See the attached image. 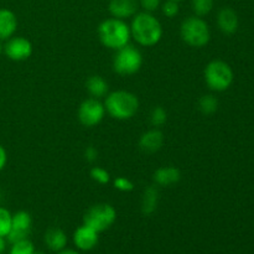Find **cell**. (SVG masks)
Listing matches in <instances>:
<instances>
[{
  "mask_svg": "<svg viewBox=\"0 0 254 254\" xmlns=\"http://www.w3.org/2000/svg\"><path fill=\"white\" fill-rule=\"evenodd\" d=\"M57 254H81V253L77 252V251H74V250H67V248H64V250L57 252Z\"/></svg>",
  "mask_w": 254,
  "mask_h": 254,
  "instance_id": "1f68e13d",
  "label": "cell"
},
{
  "mask_svg": "<svg viewBox=\"0 0 254 254\" xmlns=\"http://www.w3.org/2000/svg\"><path fill=\"white\" fill-rule=\"evenodd\" d=\"M138 0H109L108 11L111 16L116 19H131L138 12Z\"/></svg>",
  "mask_w": 254,
  "mask_h": 254,
  "instance_id": "7c38bea8",
  "label": "cell"
},
{
  "mask_svg": "<svg viewBox=\"0 0 254 254\" xmlns=\"http://www.w3.org/2000/svg\"><path fill=\"white\" fill-rule=\"evenodd\" d=\"M129 26L131 37L143 47L155 46L163 39V25L153 12H136Z\"/></svg>",
  "mask_w": 254,
  "mask_h": 254,
  "instance_id": "6da1fadb",
  "label": "cell"
},
{
  "mask_svg": "<svg viewBox=\"0 0 254 254\" xmlns=\"http://www.w3.org/2000/svg\"><path fill=\"white\" fill-rule=\"evenodd\" d=\"M35 253V247L34 243L26 238V240H21L19 242L11 243V247H10L9 254H34Z\"/></svg>",
  "mask_w": 254,
  "mask_h": 254,
  "instance_id": "7402d4cb",
  "label": "cell"
},
{
  "mask_svg": "<svg viewBox=\"0 0 254 254\" xmlns=\"http://www.w3.org/2000/svg\"><path fill=\"white\" fill-rule=\"evenodd\" d=\"M180 36L190 47L202 49L210 42L211 30L207 22L200 16H189L181 22Z\"/></svg>",
  "mask_w": 254,
  "mask_h": 254,
  "instance_id": "277c9868",
  "label": "cell"
},
{
  "mask_svg": "<svg viewBox=\"0 0 254 254\" xmlns=\"http://www.w3.org/2000/svg\"><path fill=\"white\" fill-rule=\"evenodd\" d=\"M160 9L164 16L169 17V19H173V17L178 16L179 11H180L179 2L175 1V0H166V1L161 2Z\"/></svg>",
  "mask_w": 254,
  "mask_h": 254,
  "instance_id": "484cf974",
  "label": "cell"
},
{
  "mask_svg": "<svg viewBox=\"0 0 254 254\" xmlns=\"http://www.w3.org/2000/svg\"><path fill=\"white\" fill-rule=\"evenodd\" d=\"M143 66V55L133 45L117 50L113 57V69L119 76H133Z\"/></svg>",
  "mask_w": 254,
  "mask_h": 254,
  "instance_id": "8992f818",
  "label": "cell"
},
{
  "mask_svg": "<svg viewBox=\"0 0 254 254\" xmlns=\"http://www.w3.org/2000/svg\"><path fill=\"white\" fill-rule=\"evenodd\" d=\"M17 30V17L12 10L0 7V41H6Z\"/></svg>",
  "mask_w": 254,
  "mask_h": 254,
  "instance_id": "2e32d148",
  "label": "cell"
},
{
  "mask_svg": "<svg viewBox=\"0 0 254 254\" xmlns=\"http://www.w3.org/2000/svg\"><path fill=\"white\" fill-rule=\"evenodd\" d=\"M213 6H215L213 0H191V9L196 16H206L212 11Z\"/></svg>",
  "mask_w": 254,
  "mask_h": 254,
  "instance_id": "44dd1931",
  "label": "cell"
},
{
  "mask_svg": "<svg viewBox=\"0 0 254 254\" xmlns=\"http://www.w3.org/2000/svg\"><path fill=\"white\" fill-rule=\"evenodd\" d=\"M113 186L116 190L121 191V192H131L134 190V183L128 178L124 176H118L114 179Z\"/></svg>",
  "mask_w": 254,
  "mask_h": 254,
  "instance_id": "4316f807",
  "label": "cell"
},
{
  "mask_svg": "<svg viewBox=\"0 0 254 254\" xmlns=\"http://www.w3.org/2000/svg\"><path fill=\"white\" fill-rule=\"evenodd\" d=\"M154 184L161 188H170L181 180V171L176 166H161L153 174Z\"/></svg>",
  "mask_w": 254,
  "mask_h": 254,
  "instance_id": "5bb4252c",
  "label": "cell"
},
{
  "mask_svg": "<svg viewBox=\"0 0 254 254\" xmlns=\"http://www.w3.org/2000/svg\"><path fill=\"white\" fill-rule=\"evenodd\" d=\"M106 113L104 103H102L99 99L91 97V98L84 99L79 104L77 116H78V121L82 126L86 128H94L101 124V122L106 117Z\"/></svg>",
  "mask_w": 254,
  "mask_h": 254,
  "instance_id": "ba28073f",
  "label": "cell"
},
{
  "mask_svg": "<svg viewBox=\"0 0 254 254\" xmlns=\"http://www.w3.org/2000/svg\"><path fill=\"white\" fill-rule=\"evenodd\" d=\"M34 47L30 40L24 36H12L4 44V55L15 62L26 61L31 57Z\"/></svg>",
  "mask_w": 254,
  "mask_h": 254,
  "instance_id": "9c48e42d",
  "label": "cell"
},
{
  "mask_svg": "<svg viewBox=\"0 0 254 254\" xmlns=\"http://www.w3.org/2000/svg\"><path fill=\"white\" fill-rule=\"evenodd\" d=\"M4 54V44H2V41H0V56Z\"/></svg>",
  "mask_w": 254,
  "mask_h": 254,
  "instance_id": "d6a6232c",
  "label": "cell"
},
{
  "mask_svg": "<svg viewBox=\"0 0 254 254\" xmlns=\"http://www.w3.org/2000/svg\"><path fill=\"white\" fill-rule=\"evenodd\" d=\"M139 6L143 9V11L146 12H154L158 9H160L161 0H138Z\"/></svg>",
  "mask_w": 254,
  "mask_h": 254,
  "instance_id": "83f0119b",
  "label": "cell"
},
{
  "mask_svg": "<svg viewBox=\"0 0 254 254\" xmlns=\"http://www.w3.org/2000/svg\"><path fill=\"white\" fill-rule=\"evenodd\" d=\"M164 145V134L158 128L146 130L139 139V148L146 154H154Z\"/></svg>",
  "mask_w": 254,
  "mask_h": 254,
  "instance_id": "4fadbf2b",
  "label": "cell"
},
{
  "mask_svg": "<svg viewBox=\"0 0 254 254\" xmlns=\"http://www.w3.org/2000/svg\"><path fill=\"white\" fill-rule=\"evenodd\" d=\"M159 190L156 185H150L144 190L141 197V212L145 216L153 215L158 208Z\"/></svg>",
  "mask_w": 254,
  "mask_h": 254,
  "instance_id": "ac0fdd59",
  "label": "cell"
},
{
  "mask_svg": "<svg viewBox=\"0 0 254 254\" xmlns=\"http://www.w3.org/2000/svg\"><path fill=\"white\" fill-rule=\"evenodd\" d=\"M86 88L91 97L97 99H101L106 97L109 93V86L108 82L98 74H93L89 77L86 82Z\"/></svg>",
  "mask_w": 254,
  "mask_h": 254,
  "instance_id": "d6986e66",
  "label": "cell"
},
{
  "mask_svg": "<svg viewBox=\"0 0 254 254\" xmlns=\"http://www.w3.org/2000/svg\"><path fill=\"white\" fill-rule=\"evenodd\" d=\"M203 78H205L206 86L211 91L225 92L232 86L235 74L227 62L222 60H213L208 62L207 66L205 67Z\"/></svg>",
  "mask_w": 254,
  "mask_h": 254,
  "instance_id": "5b68a950",
  "label": "cell"
},
{
  "mask_svg": "<svg viewBox=\"0 0 254 254\" xmlns=\"http://www.w3.org/2000/svg\"><path fill=\"white\" fill-rule=\"evenodd\" d=\"M31 227L32 218L29 212H26V211H17V212H15L12 215L11 230H10L9 235L6 236L7 242L15 243L29 238Z\"/></svg>",
  "mask_w": 254,
  "mask_h": 254,
  "instance_id": "30bf717a",
  "label": "cell"
},
{
  "mask_svg": "<svg viewBox=\"0 0 254 254\" xmlns=\"http://www.w3.org/2000/svg\"><path fill=\"white\" fill-rule=\"evenodd\" d=\"M175 1H178V2H180V1H183V0H175Z\"/></svg>",
  "mask_w": 254,
  "mask_h": 254,
  "instance_id": "e575fe53",
  "label": "cell"
},
{
  "mask_svg": "<svg viewBox=\"0 0 254 254\" xmlns=\"http://www.w3.org/2000/svg\"><path fill=\"white\" fill-rule=\"evenodd\" d=\"M7 163V153L5 150L4 146L0 144V171L4 170V168L6 166Z\"/></svg>",
  "mask_w": 254,
  "mask_h": 254,
  "instance_id": "f546056e",
  "label": "cell"
},
{
  "mask_svg": "<svg viewBox=\"0 0 254 254\" xmlns=\"http://www.w3.org/2000/svg\"><path fill=\"white\" fill-rule=\"evenodd\" d=\"M98 241L99 233L86 225L79 226L73 232V245L76 246L77 250L83 252L93 250L98 245Z\"/></svg>",
  "mask_w": 254,
  "mask_h": 254,
  "instance_id": "8fae6325",
  "label": "cell"
},
{
  "mask_svg": "<svg viewBox=\"0 0 254 254\" xmlns=\"http://www.w3.org/2000/svg\"><path fill=\"white\" fill-rule=\"evenodd\" d=\"M168 121V113L163 107H154L150 113V123L154 128L163 127Z\"/></svg>",
  "mask_w": 254,
  "mask_h": 254,
  "instance_id": "d4e9b609",
  "label": "cell"
},
{
  "mask_svg": "<svg viewBox=\"0 0 254 254\" xmlns=\"http://www.w3.org/2000/svg\"><path fill=\"white\" fill-rule=\"evenodd\" d=\"M89 176L94 183L99 184V185H107L111 181V174L101 166H93L89 171Z\"/></svg>",
  "mask_w": 254,
  "mask_h": 254,
  "instance_id": "cb8c5ba5",
  "label": "cell"
},
{
  "mask_svg": "<svg viewBox=\"0 0 254 254\" xmlns=\"http://www.w3.org/2000/svg\"><path fill=\"white\" fill-rule=\"evenodd\" d=\"M45 245L47 246L50 251L52 252H60V251L64 250L67 246V235L61 230V228H50L46 233H45Z\"/></svg>",
  "mask_w": 254,
  "mask_h": 254,
  "instance_id": "e0dca14e",
  "label": "cell"
},
{
  "mask_svg": "<svg viewBox=\"0 0 254 254\" xmlns=\"http://www.w3.org/2000/svg\"><path fill=\"white\" fill-rule=\"evenodd\" d=\"M11 220L12 215L7 208L0 206V236L6 238L11 230Z\"/></svg>",
  "mask_w": 254,
  "mask_h": 254,
  "instance_id": "603a6c76",
  "label": "cell"
},
{
  "mask_svg": "<svg viewBox=\"0 0 254 254\" xmlns=\"http://www.w3.org/2000/svg\"><path fill=\"white\" fill-rule=\"evenodd\" d=\"M197 107L203 116H211L218 109V99L212 94H205L198 99Z\"/></svg>",
  "mask_w": 254,
  "mask_h": 254,
  "instance_id": "ffe728a7",
  "label": "cell"
},
{
  "mask_svg": "<svg viewBox=\"0 0 254 254\" xmlns=\"http://www.w3.org/2000/svg\"><path fill=\"white\" fill-rule=\"evenodd\" d=\"M5 248H6V241H5V237L0 236V254L4 252Z\"/></svg>",
  "mask_w": 254,
  "mask_h": 254,
  "instance_id": "4dcf8cb0",
  "label": "cell"
},
{
  "mask_svg": "<svg viewBox=\"0 0 254 254\" xmlns=\"http://www.w3.org/2000/svg\"><path fill=\"white\" fill-rule=\"evenodd\" d=\"M34 254H45V253H42V252H35Z\"/></svg>",
  "mask_w": 254,
  "mask_h": 254,
  "instance_id": "836d02e7",
  "label": "cell"
},
{
  "mask_svg": "<svg viewBox=\"0 0 254 254\" xmlns=\"http://www.w3.org/2000/svg\"><path fill=\"white\" fill-rule=\"evenodd\" d=\"M84 158H86V160L88 163H94L97 160V158H98V150L93 145H89L84 150Z\"/></svg>",
  "mask_w": 254,
  "mask_h": 254,
  "instance_id": "f1b7e54d",
  "label": "cell"
},
{
  "mask_svg": "<svg viewBox=\"0 0 254 254\" xmlns=\"http://www.w3.org/2000/svg\"><path fill=\"white\" fill-rule=\"evenodd\" d=\"M240 19L232 7H222L217 14V26L225 35H232L238 30Z\"/></svg>",
  "mask_w": 254,
  "mask_h": 254,
  "instance_id": "9a60e30c",
  "label": "cell"
},
{
  "mask_svg": "<svg viewBox=\"0 0 254 254\" xmlns=\"http://www.w3.org/2000/svg\"><path fill=\"white\" fill-rule=\"evenodd\" d=\"M98 39L101 44L107 49L117 51L122 47L129 45L131 39L130 26L126 22V20L108 17L99 24L97 29Z\"/></svg>",
  "mask_w": 254,
  "mask_h": 254,
  "instance_id": "7a4b0ae2",
  "label": "cell"
},
{
  "mask_svg": "<svg viewBox=\"0 0 254 254\" xmlns=\"http://www.w3.org/2000/svg\"><path fill=\"white\" fill-rule=\"evenodd\" d=\"M0 200H1V192H0Z\"/></svg>",
  "mask_w": 254,
  "mask_h": 254,
  "instance_id": "d590c367",
  "label": "cell"
},
{
  "mask_svg": "<svg viewBox=\"0 0 254 254\" xmlns=\"http://www.w3.org/2000/svg\"><path fill=\"white\" fill-rule=\"evenodd\" d=\"M117 220V211L109 203H96L86 211L83 225L93 228L98 233L109 230Z\"/></svg>",
  "mask_w": 254,
  "mask_h": 254,
  "instance_id": "52a82bcc",
  "label": "cell"
},
{
  "mask_svg": "<svg viewBox=\"0 0 254 254\" xmlns=\"http://www.w3.org/2000/svg\"><path fill=\"white\" fill-rule=\"evenodd\" d=\"M139 99L133 92L118 89L106 96L104 108L106 112L117 121H129L139 111Z\"/></svg>",
  "mask_w": 254,
  "mask_h": 254,
  "instance_id": "3957f363",
  "label": "cell"
}]
</instances>
